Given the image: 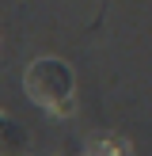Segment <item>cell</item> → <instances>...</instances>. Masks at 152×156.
Here are the masks:
<instances>
[{
	"label": "cell",
	"mask_w": 152,
	"mask_h": 156,
	"mask_svg": "<svg viewBox=\"0 0 152 156\" xmlns=\"http://www.w3.org/2000/svg\"><path fill=\"white\" fill-rule=\"evenodd\" d=\"M23 88H27L30 103H38L57 118L76 114V76L61 57H38L23 76Z\"/></svg>",
	"instance_id": "cell-1"
},
{
	"label": "cell",
	"mask_w": 152,
	"mask_h": 156,
	"mask_svg": "<svg viewBox=\"0 0 152 156\" xmlns=\"http://www.w3.org/2000/svg\"><path fill=\"white\" fill-rule=\"evenodd\" d=\"M0 156H27V133L0 111Z\"/></svg>",
	"instance_id": "cell-2"
},
{
	"label": "cell",
	"mask_w": 152,
	"mask_h": 156,
	"mask_svg": "<svg viewBox=\"0 0 152 156\" xmlns=\"http://www.w3.org/2000/svg\"><path fill=\"white\" fill-rule=\"evenodd\" d=\"M106 8H110V0H99V15L91 19V27H88V34H95L99 27H103V19H106Z\"/></svg>",
	"instance_id": "cell-3"
},
{
	"label": "cell",
	"mask_w": 152,
	"mask_h": 156,
	"mask_svg": "<svg viewBox=\"0 0 152 156\" xmlns=\"http://www.w3.org/2000/svg\"><path fill=\"white\" fill-rule=\"evenodd\" d=\"M118 156H129V152H118Z\"/></svg>",
	"instance_id": "cell-4"
}]
</instances>
